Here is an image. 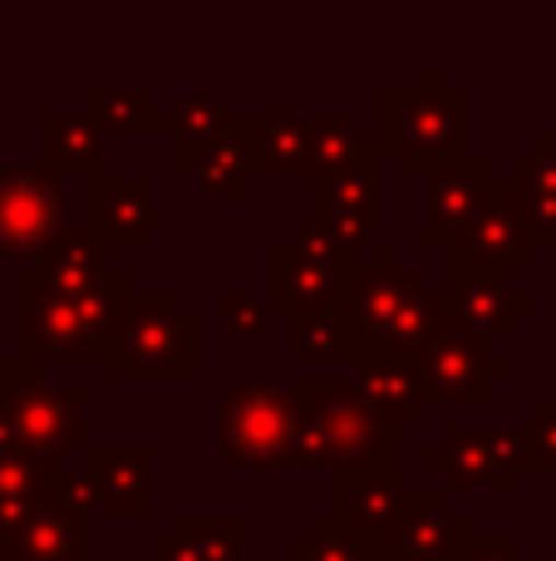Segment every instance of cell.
Instances as JSON below:
<instances>
[{"mask_svg":"<svg viewBox=\"0 0 556 561\" xmlns=\"http://www.w3.org/2000/svg\"><path fill=\"white\" fill-rule=\"evenodd\" d=\"M296 404L291 463L321 473H399V428L384 424L355 379H286Z\"/></svg>","mask_w":556,"mask_h":561,"instance_id":"cell-1","label":"cell"},{"mask_svg":"<svg viewBox=\"0 0 556 561\" xmlns=\"http://www.w3.org/2000/svg\"><path fill=\"white\" fill-rule=\"evenodd\" d=\"M350 320H355V359H419L424 345L443 330V296L409 272L399 247H380L370 266H355L350 280Z\"/></svg>","mask_w":556,"mask_h":561,"instance_id":"cell-2","label":"cell"},{"mask_svg":"<svg viewBox=\"0 0 556 561\" xmlns=\"http://www.w3.org/2000/svg\"><path fill=\"white\" fill-rule=\"evenodd\" d=\"M134 272L124 266L104 290H89V296H59L20 276V355L39 365L45 359H108L128 306H134Z\"/></svg>","mask_w":556,"mask_h":561,"instance_id":"cell-3","label":"cell"},{"mask_svg":"<svg viewBox=\"0 0 556 561\" xmlns=\"http://www.w3.org/2000/svg\"><path fill=\"white\" fill-rule=\"evenodd\" d=\"M108 375L124 385H187L202 379V320L183 306L173 286L134 290L128 320L118 330V345L108 355Z\"/></svg>","mask_w":556,"mask_h":561,"instance_id":"cell-4","label":"cell"},{"mask_svg":"<svg viewBox=\"0 0 556 561\" xmlns=\"http://www.w3.org/2000/svg\"><path fill=\"white\" fill-rule=\"evenodd\" d=\"M374 138H380L384 158L399 163L404 178L429 183L439 168H449L453 158L468 153V94L463 89H380L374 94Z\"/></svg>","mask_w":556,"mask_h":561,"instance_id":"cell-5","label":"cell"},{"mask_svg":"<svg viewBox=\"0 0 556 561\" xmlns=\"http://www.w3.org/2000/svg\"><path fill=\"white\" fill-rule=\"evenodd\" d=\"M217 448L227 463L246 473H271L291 463L296 448V404L281 379H242L227 385L217 404Z\"/></svg>","mask_w":556,"mask_h":561,"instance_id":"cell-6","label":"cell"},{"mask_svg":"<svg viewBox=\"0 0 556 561\" xmlns=\"http://www.w3.org/2000/svg\"><path fill=\"white\" fill-rule=\"evenodd\" d=\"M355 280V252H345L340 242L321 232V227L305 217L286 242L266 247V290L276 316H301V310H315L325 300L350 296Z\"/></svg>","mask_w":556,"mask_h":561,"instance_id":"cell-7","label":"cell"},{"mask_svg":"<svg viewBox=\"0 0 556 561\" xmlns=\"http://www.w3.org/2000/svg\"><path fill=\"white\" fill-rule=\"evenodd\" d=\"M10 414L20 424L25 454L45 468H69L74 454H89V428H84V404L89 385L84 379H49L39 359H25L20 385L5 394Z\"/></svg>","mask_w":556,"mask_h":561,"instance_id":"cell-8","label":"cell"},{"mask_svg":"<svg viewBox=\"0 0 556 561\" xmlns=\"http://www.w3.org/2000/svg\"><path fill=\"white\" fill-rule=\"evenodd\" d=\"M65 232V183L45 163H0V262L30 272Z\"/></svg>","mask_w":556,"mask_h":561,"instance_id":"cell-9","label":"cell"},{"mask_svg":"<svg viewBox=\"0 0 556 561\" xmlns=\"http://www.w3.org/2000/svg\"><path fill=\"white\" fill-rule=\"evenodd\" d=\"M414 375H419L424 404H488L493 379H512L518 365L512 359H493L478 335L443 320V330L414 359Z\"/></svg>","mask_w":556,"mask_h":561,"instance_id":"cell-10","label":"cell"},{"mask_svg":"<svg viewBox=\"0 0 556 561\" xmlns=\"http://www.w3.org/2000/svg\"><path fill=\"white\" fill-rule=\"evenodd\" d=\"M443 316L459 330L478 335L483 345L512 335L522 316L537 310V296L528 286H518V276L502 272H483V266H463V262H443Z\"/></svg>","mask_w":556,"mask_h":561,"instance_id":"cell-11","label":"cell"},{"mask_svg":"<svg viewBox=\"0 0 556 561\" xmlns=\"http://www.w3.org/2000/svg\"><path fill=\"white\" fill-rule=\"evenodd\" d=\"M380 158L384 153L311 178V222L345 252H364L380 237Z\"/></svg>","mask_w":556,"mask_h":561,"instance_id":"cell-12","label":"cell"},{"mask_svg":"<svg viewBox=\"0 0 556 561\" xmlns=\"http://www.w3.org/2000/svg\"><path fill=\"white\" fill-rule=\"evenodd\" d=\"M443 262H463V266H483V272H502V276H522L537 262V242H532V227L522 217L512 183L498 178L483 203V213L473 217V227L459 242L443 252Z\"/></svg>","mask_w":556,"mask_h":561,"instance_id":"cell-13","label":"cell"},{"mask_svg":"<svg viewBox=\"0 0 556 561\" xmlns=\"http://www.w3.org/2000/svg\"><path fill=\"white\" fill-rule=\"evenodd\" d=\"M493 183H498V173H493V158H483V153H463L449 168H439L424 183V227H419L424 247L449 252L473 227V217L483 213Z\"/></svg>","mask_w":556,"mask_h":561,"instance_id":"cell-14","label":"cell"},{"mask_svg":"<svg viewBox=\"0 0 556 561\" xmlns=\"http://www.w3.org/2000/svg\"><path fill=\"white\" fill-rule=\"evenodd\" d=\"M84 227L108 252H143L158 237V183L153 178H99L84 197Z\"/></svg>","mask_w":556,"mask_h":561,"instance_id":"cell-15","label":"cell"},{"mask_svg":"<svg viewBox=\"0 0 556 561\" xmlns=\"http://www.w3.org/2000/svg\"><path fill=\"white\" fill-rule=\"evenodd\" d=\"M158 454L148 444H94L84 454V478L94 488V507L108 517H148L158 503Z\"/></svg>","mask_w":556,"mask_h":561,"instance_id":"cell-16","label":"cell"},{"mask_svg":"<svg viewBox=\"0 0 556 561\" xmlns=\"http://www.w3.org/2000/svg\"><path fill=\"white\" fill-rule=\"evenodd\" d=\"M404 507H409V488H404L399 473H340L331 488V513L355 537L380 547L384 557H390L394 537H399Z\"/></svg>","mask_w":556,"mask_h":561,"instance_id":"cell-17","label":"cell"},{"mask_svg":"<svg viewBox=\"0 0 556 561\" xmlns=\"http://www.w3.org/2000/svg\"><path fill=\"white\" fill-rule=\"evenodd\" d=\"M0 561H89V513L45 497L0 542Z\"/></svg>","mask_w":556,"mask_h":561,"instance_id":"cell-18","label":"cell"},{"mask_svg":"<svg viewBox=\"0 0 556 561\" xmlns=\"http://www.w3.org/2000/svg\"><path fill=\"white\" fill-rule=\"evenodd\" d=\"M39 144H45V168L65 183H99L108 178V134L84 114V108H49L39 118Z\"/></svg>","mask_w":556,"mask_h":561,"instance_id":"cell-19","label":"cell"},{"mask_svg":"<svg viewBox=\"0 0 556 561\" xmlns=\"http://www.w3.org/2000/svg\"><path fill=\"white\" fill-rule=\"evenodd\" d=\"M468 542H473V533L459 513H449V497L409 493V507H404V523H399L390 557L394 561H463Z\"/></svg>","mask_w":556,"mask_h":561,"instance_id":"cell-20","label":"cell"},{"mask_svg":"<svg viewBox=\"0 0 556 561\" xmlns=\"http://www.w3.org/2000/svg\"><path fill=\"white\" fill-rule=\"evenodd\" d=\"M25 276L39 280L45 290H59V296H89V290H104L108 280L118 276V262H114V252L79 222V227H69V232L39 256V266H30Z\"/></svg>","mask_w":556,"mask_h":561,"instance_id":"cell-21","label":"cell"},{"mask_svg":"<svg viewBox=\"0 0 556 561\" xmlns=\"http://www.w3.org/2000/svg\"><path fill=\"white\" fill-rule=\"evenodd\" d=\"M256 118L262 114H232L227 134L197 163L193 183L217 203H242L252 178H262V168H256Z\"/></svg>","mask_w":556,"mask_h":561,"instance_id":"cell-22","label":"cell"},{"mask_svg":"<svg viewBox=\"0 0 556 561\" xmlns=\"http://www.w3.org/2000/svg\"><path fill=\"white\" fill-rule=\"evenodd\" d=\"M512 197L532 227V242L556 252V134H537V144L512 163Z\"/></svg>","mask_w":556,"mask_h":561,"instance_id":"cell-23","label":"cell"},{"mask_svg":"<svg viewBox=\"0 0 556 561\" xmlns=\"http://www.w3.org/2000/svg\"><path fill=\"white\" fill-rule=\"evenodd\" d=\"M355 389L370 399V409L394 428H419L424 424V389L409 359H355Z\"/></svg>","mask_w":556,"mask_h":561,"instance_id":"cell-24","label":"cell"},{"mask_svg":"<svg viewBox=\"0 0 556 561\" xmlns=\"http://www.w3.org/2000/svg\"><path fill=\"white\" fill-rule=\"evenodd\" d=\"M227 124H232V114H227V104L212 94V89H187V94L177 99V108H167L173 168H177V178H183V183H193L202 153L227 134Z\"/></svg>","mask_w":556,"mask_h":561,"instance_id":"cell-25","label":"cell"},{"mask_svg":"<svg viewBox=\"0 0 556 561\" xmlns=\"http://www.w3.org/2000/svg\"><path fill=\"white\" fill-rule=\"evenodd\" d=\"M424 468L443 478V497L449 493H473V488H488L493 493V448H488V424H449L443 428V444L424 448Z\"/></svg>","mask_w":556,"mask_h":561,"instance_id":"cell-26","label":"cell"},{"mask_svg":"<svg viewBox=\"0 0 556 561\" xmlns=\"http://www.w3.org/2000/svg\"><path fill=\"white\" fill-rule=\"evenodd\" d=\"M286 355L291 359H355V320H350V296L325 300L315 310L286 320Z\"/></svg>","mask_w":556,"mask_h":561,"instance_id":"cell-27","label":"cell"},{"mask_svg":"<svg viewBox=\"0 0 556 561\" xmlns=\"http://www.w3.org/2000/svg\"><path fill=\"white\" fill-rule=\"evenodd\" d=\"M305 128H311V178L315 173H340V168L360 163V158L384 153L380 138L364 134V128L355 124V114H345V108L311 114L305 118Z\"/></svg>","mask_w":556,"mask_h":561,"instance_id":"cell-28","label":"cell"},{"mask_svg":"<svg viewBox=\"0 0 556 561\" xmlns=\"http://www.w3.org/2000/svg\"><path fill=\"white\" fill-rule=\"evenodd\" d=\"M256 168L262 178L291 183L311 178V128L296 114H262L256 118Z\"/></svg>","mask_w":556,"mask_h":561,"instance_id":"cell-29","label":"cell"},{"mask_svg":"<svg viewBox=\"0 0 556 561\" xmlns=\"http://www.w3.org/2000/svg\"><path fill=\"white\" fill-rule=\"evenodd\" d=\"M84 114L104 134L134 138V134H167V108H158L153 89H89Z\"/></svg>","mask_w":556,"mask_h":561,"instance_id":"cell-30","label":"cell"},{"mask_svg":"<svg viewBox=\"0 0 556 561\" xmlns=\"http://www.w3.org/2000/svg\"><path fill=\"white\" fill-rule=\"evenodd\" d=\"M183 547L197 561H246V517L242 513H183L173 523Z\"/></svg>","mask_w":556,"mask_h":561,"instance_id":"cell-31","label":"cell"},{"mask_svg":"<svg viewBox=\"0 0 556 561\" xmlns=\"http://www.w3.org/2000/svg\"><path fill=\"white\" fill-rule=\"evenodd\" d=\"M286 561H384V552L364 537H355L335 513H321L305 533L286 542Z\"/></svg>","mask_w":556,"mask_h":561,"instance_id":"cell-32","label":"cell"},{"mask_svg":"<svg viewBox=\"0 0 556 561\" xmlns=\"http://www.w3.org/2000/svg\"><path fill=\"white\" fill-rule=\"evenodd\" d=\"M488 448H493V493L508 497L528 468H537L532 454V428L528 424H488Z\"/></svg>","mask_w":556,"mask_h":561,"instance_id":"cell-33","label":"cell"},{"mask_svg":"<svg viewBox=\"0 0 556 561\" xmlns=\"http://www.w3.org/2000/svg\"><path fill=\"white\" fill-rule=\"evenodd\" d=\"M217 316H222V330L232 340H246V335H262L266 325H271V300L256 296V290H242V286H227L222 296H217Z\"/></svg>","mask_w":556,"mask_h":561,"instance_id":"cell-34","label":"cell"},{"mask_svg":"<svg viewBox=\"0 0 556 561\" xmlns=\"http://www.w3.org/2000/svg\"><path fill=\"white\" fill-rule=\"evenodd\" d=\"M49 473L55 468L35 463L30 454H0V503H45Z\"/></svg>","mask_w":556,"mask_h":561,"instance_id":"cell-35","label":"cell"},{"mask_svg":"<svg viewBox=\"0 0 556 561\" xmlns=\"http://www.w3.org/2000/svg\"><path fill=\"white\" fill-rule=\"evenodd\" d=\"M528 428H532V454H537V468L556 473V399H537Z\"/></svg>","mask_w":556,"mask_h":561,"instance_id":"cell-36","label":"cell"},{"mask_svg":"<svg viewBox=\"0 0 556 561\" xmlns=\"http://www.w3.org/2000/svg\"><path fill=\"white\" fill-rule=\"evenodd\" d=\"M463 561H532V557L518 552V542H508V537H473Z\"/></svg>","mask_w":556,"mask_h":561,"instance_id":"cell-37","label":"cell"},{"mask_svg":"<svg viewBox=\"0 0 556 561\" xmlns=\"http://www.w3.org/2000/svg\"><path fill=\"white\" fill-rule=\"evenodd\" d=\"M153 561H197V557L187 552L183 537H177V533H163V537L153 542Z\"/></svg>","mask_w":556,"mask_h":561,"instance_id":"cell-38","label":"cell"},{"mask_svg":"<svg viewBox=\"0 0 556 561\" xmlns=\"http://www.w3.org/2000/svg\"><path fill=\"white\" fill-rule=\"evenodd\" d=\"M114 561H153V557H114Z\"/></svg>","mask_w":556,"mask_h":561,"instance_id":"cell-39","label":"cell"},{"mask_svg":"<svg viewBox=\"0 0 556 561\" xmlns=\"http://www.w3.org/2000/svg\"><path fill=\"white\" fill-rule=\"evenodd\" d=\"M552 478H556V473H552Z\"/></svg>","mask_w":556,"mask_h":561,"instance_id":"cell-40","label":"cell"}]
</instances>
